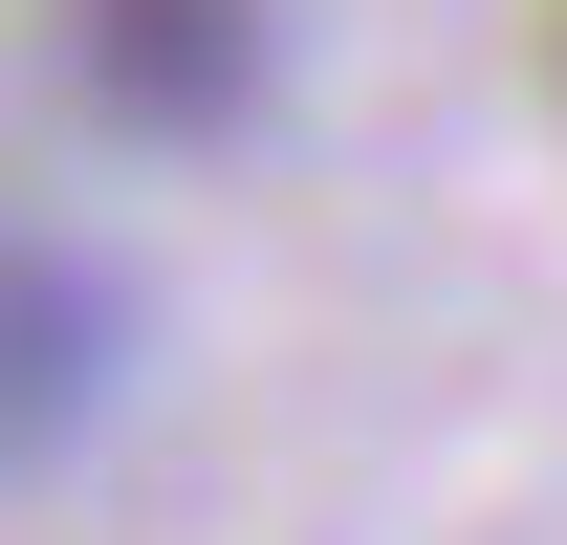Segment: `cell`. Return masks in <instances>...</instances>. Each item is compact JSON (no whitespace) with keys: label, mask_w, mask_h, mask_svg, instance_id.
Wrapping results in <instances>:
<instances>
[{"label":"cell","mask_w":567,"mask_h":545,"mask_svg":"<svg viewBox=\"0 0 567 545\" xmlns=\"http://www.w3.org/2000/svg\"><path fill=\"white\" fill-rule=\"evenodd\" d=\"M66 66H87V110L132 153H218V132H262L284 22L262 0H66Z\"/></svg>","instance_id":"obj_2"},{"label":"cell","mask_w":567,"mask_h":545,"mask_svg":"<svg viewBox=\"0 0 567 545\" xmlns=\"http://www.w3.org/2000/svg\"><path fill=\"white\" fill-rule=\"evenodd\" d=\"M110 393H132V284L87 240H44V218H0V502L66 480L110 436Z\"/></svg>","instance_id":"obj_1"}]
</instances>
